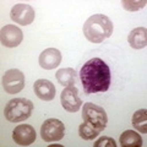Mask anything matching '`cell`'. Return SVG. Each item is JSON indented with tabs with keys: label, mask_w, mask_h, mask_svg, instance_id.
<instances>
[{
	"label": "cell",
	"mask_w": 147,
	"mask_h": 147,
	"mask_svg": "<svg viewBox=\"0 0 147 147\" xmlns=\"http://www.w3.org/2000/svg\"><path fill=\"white\" fill-rule=\"evenodd\" d=\"M60 100H61V105L64 107V109L70 113L77 112L82 105V100L79 96V90H77V87L75 85L67 86L61 92Z\"/></svg>",
	"instance_id": "obj_8"
},
{
	"label": "cell",
	"mask_w": 147,
	"mask_h": 147,
	"mask_svg": "<svg viewBox=\"0 0 147 147\" xmlns=\"http://www.w3.org/2000/svg\"><path fill=\"white\" fill-rule=\"evenodd\" d=\"M1 84L6 93H20L25 87V75L17 69H10L4 74Z\"/></svg>",
	"instance_id": "obj_6"
},
{
	"label": "cell",
	"mask_w": 147,
	"mask_h": 147,
	"mask_svg": "<svg viewBox=\"0 0 147 147\" xmlns=\"http://www.w3.org/2000/svg\"><path fill=\"white\" fill-rule=\"evenodd\" d=\"M104 146H108V147H117L115 141L113 139H110L108 136H103L100 137L99 140H97L94 142V147H104Z\"/></svg>",
	"instance_id": "obj_19"
},
{
	"label": "cell",
	"mask_w": 147,
	"mask_h": 147,
	"mask_svg": "<svg viewBox=\"0 0 147 147\" xmlns=\"http://www.w3.org/2000/svg\"><path fill=\"white\" fill-rule=\"evenodd\" d=\"M113 22L110 18L102 13L87 18L84 25V34L87 39L92 43H102L104 39L109 38L113 34Z\"/></svg>",
	"instance_id": "obj_2"
},
{
	"label": "cell",
	"mask_w": 147,
	"mask_h": 147,
	"mask_svg": "<svg viewBox=\"0 0 147 147\" xmlns=\"http://www.w3.org/2000/svg\"><path fill=\"white\" fill-rule=\"evenodd\" d=\"M80 80L87 94L105 92L110 86V69L102 59L92 58L81 67Z\"/></svg>",
	"instance_id": "obj_1"
},
{
	"label": "cell",
	"mask_w": 147,
	"mask_h": 147,
	"mask_svg": "<svg viewBox=\"0 0 147 147\" xmlns=\"http://www.w3.org/2000/svg\"><path fill=\"white\" fill-rule=\"evenodd\" d=\"M34 9L27 4H16L13 5L10 11V17L12 21H15L17 25L27 26L31 25L34 21Z\"/></svg>",
	"instance_id": "obj_7"
},
{
	"label": "cell",
	"mask_w": 147,
	"mask_h": 147,
	"mask_svg": "<svg viewBox=\"0 0 147 147\" xmlns=\"http://www.w3.org/2000/svg\"><path fill=\"white\" fill-rule=\"evenodd\" d=\"M22 38H24V33L15 25H5L0 31V40L4 47L15 48L21 44Z\"/></svg>",
	"instance_id": "obj_9"
},
{
	"label": "cell",
	"mask_w": 147,
	"mask_h": 147,
	"mask_svg": "<svg viewBox=\"0 0 147 147\" xmlns=\"http://www.w3.org/2000/svg\"><path fill=\"white\" fill-rule=\"evenodd\" d=\"M123 7L127 11H137L141 7H145L146 0H140V1H131V0H123L121 1Z\"/></svg>",
	"instance_id": "obj_18"
},
{
	"label": "cell",
	"mask_w": 147,
	"mask_h": 147,
	"mask_svg": "<svg viewBox=\"0 0 147 147\" xmlns=\"http://www.w3.org/2000/svg\"><path fill=\"white\" fill-rule=\"evenodd\" d=\"M38 63L45 70H53L61 63V53L57 48H48L40 53Z\"/></svg>",
	"instance_id": "obj_11"
},
{
	"label": "cell",
	"mask_w": 147,
	"mask_h": 147,
	"mask_svg": "<svg viewBox=\"0 0 147 147\" xmlns=\"http://www.w3.org/2000/svg\"><path fill=\"white\" fill-rule=\"evenodd\" d=\"M34 93L42 100H52L55 97V87L49 80L39 79L33 85Z\"/></svg>",
	"instance_id": "obj_12"
},
{
	"label": "cell",
	"mask_w": 147,
	"mask_h": 147,
	"mask_svg": "<svg viewBox=\"0 0 147 147\" xmlns=\"http://www.w3.org/2000/svg\"><path fill=\"white\" fill-rule=\"evenodd\" d=\"M132 125L137 131L146 134L147 132V110L139 109L132 115Z\"/></svg>",
	"instance_id": "obj_16"
},
{
	"label": "cell",
	"mask_w": 147,
	"mask_h": 147,
	"mask_svg": "<svg viewBox=\"0 0 147 147\" xmlns=\"http://www.w3.org/2000/svg\"><path fill=\"white\" fill-rule=\"evenodd\" d=\"M82 118L86 123H88L90 125H92L94 129L100 132L102 130H104L105 126H107V113L105 110L99 107V105H96L93 103H85L84 104V110H82Z\"/></svg>",
	"instance_id": "obj_4"
},
{
	"label": "cell",
	"mask_w": 147,
	"mask_h": 147,
	"mask_svg": "<svg viewBox=\"0 0 147 147\" xmlns=\"http://www.w3.org/2000/svg\"><path fill=\"white\" fill-rule=\"evenodd\" d=\"M55 77L61 86H74L76 81V72L71 67H64L57 71Z\"/></svg>",
	"instance_id": "obj_15"
},
{
	"label": "cell",
	"mask_w": 147,
	"mask_h": 147,
	"mask_svg": "<svg viewBox=\"0 0 147 147\" xmlns=\"http://www.w3.org/2000/svg\"><path fill=\"white\" fill-rule=\"evenodd\" d=\"M127 42L134 49H142L147 45V30L145 27H137L132 30L127 37Z\"/></svg>",
	"instance_id": "obj_13"
},
{
	"label": "cell",
	"mask_w": 147,
	"mask_h": 147,
	"mask_svg": "<svg viewBox=\"0 0 147 147\" xmlns=\"http://www.w3.org/2000/svg\"><path fill=\"white\" fill-rule=\"evenodd\" d=\"M33 112V103L27 98L11 99L4 109L5 118L11 123H21L31 117Z\"/></svg>",
	"instance_id": "obj_3"
},
{
	"label": "cell",
	"mask_w": 147,
	"mask_h": 147,
	"mask_svg": "<svg viewBox=\"0 0 147 147\" xmlns=\"http://www.w3.org/2000/svg\"><path fill=\"white\" fill-rule=\"evenodd\" d=\"M79 134L81 139L84 140H93L99 135V131L92 125H90L88 123L85 121L79 126Z\"/></svg>",
	"instance_id": "obj_17"
},
{
	"label": "cell",
	"mask_w": 147,
	"mask_h": 147,
	"mask_svg": "<svg viewBox=\"0 0 147 147\" xmlns=\"http://www.w3.org/2000/svg\"><path fill=\"white\" fill-rule=\"evenodd\" d=\"M12 139L20 146H28L36 140V130L28 124H21L12 131Z\"/></svg>",
	"instance_id": "obj_10"
},
{
	"label": "cell",
	"mask_w": 147,
	"mask_h": 147,
	"mask_svg": "<svg viewBox=\"0 0 147 147\" xmlns=\"http://www.w3.org/2000/svg\"><path fill=\"white\" fill-rule=\"evenodd\" d=\"M120 146L121 147H141L142 139L134 130H126L120 135Z\"/></svg>",
	"instance_id": "obj_14"
},
{
	"label": "cell",
	"mask_w": 147,
	"mask_h": 147,
	"mask_svg": "<svg viewBox=\"0 0 147 147\" xmlns=\"http://www.w3.org/2000/svg\"><path fill=\"white\" fill-rule=\"evenodd\" d=\"M65 135V126L58 119H47L40 126V136L45 142L60 141Z\"/></svg>",
	"instance_id": "obj_5"
}]
</instances>
